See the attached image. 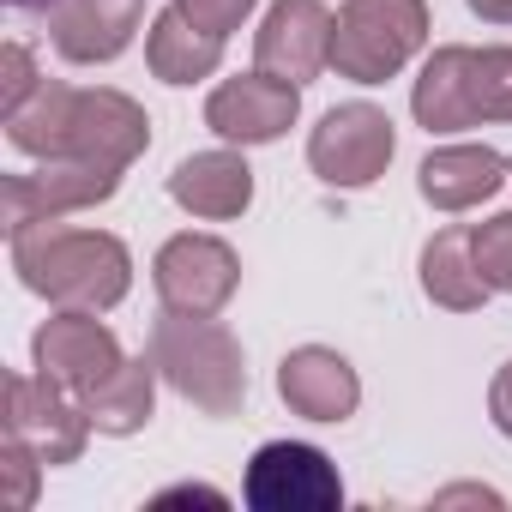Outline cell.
<instances>
[{"label": "cell", "instance_id": "ffe728a7", "mask_svg": "<svg viewBox=\"0 0 512 512\" xmlns=\"http://www.w3.org/2000/svg\"><path fill=\"white\" fill-rule=\"evenodd\" d=\"M151 404H157V362L139 356V362H121L91 398H85V416L97 434H139L151 422Z\"/></svg>", "mask_w": 512, "mask_h": 512}, {"label": "cell", "instance_id": "9c48e42d", "mask_svg": "<svg viewBox=\"0 0 512 512\" xmlns=\"http://www.w3.org/2000/svg\"><path fill=\"white\" fill-rule=\"evenodd\" d=\"M7 434H25L43 464H73L91 440L85 398H73L49 374H7Z\"/></svg>", "mask_w": 512, "mask_h": 512}, {"label": "cell", "instance_id": "5bb4252c", "mask_svg": "<svg viewBox=\"0 0 512 512\" xmlns=\"http://www.w3.org/2000/svg\"><path fill=\"white\" fill-rule=\"evenodd\" d=\"M278 392H284V404H290L296 416H308V422H344V416H356V404H362L356 368H350L338 350H320V344H302V350L284 356Z\"/></svg>", "mask_w": 512, "mask_h": 512}, {"label": "cell", "instance_id": "7a4b0ae2", "mask_svg": "<svg viewBox=\"0 0 512 512\" xmlns=\"http://www.w3.org/2000/svg\"><path fill=\"white\" fill-rule=\"evenodd\" d=\"M13 272L25 290L49 296L55 308H115L133 290V253L103 229H55L31 223L13 235Z\"/></svg>", "mask_w": 512, "mask_h": 512}, {"label": "cell", "instance_id": "9a60e30c", "mask_svg": "<svg viewBox=\"0 0 512 512\" xmlns=\"http://www.w3.org/2000/svg\"><path fill=\"white\" fill-rule=\"evenodd\" d=\"M500 181H506V157L488 145H440L416 169V187L434 211H470V205L494 199Z\"/></svg>", "mask_w": 512, "mask_h": 512}, {"label": "cell", "instance_id": "e0dca14e", "mask_svg": "<svg viewBox=\"0 0 512 512\" xmlns=\"http://www.w3.org/2000/svg\"><path fill=\"white\" fill-rule=\"evenodd\" d=\"M422 290H428V302H440V308H452V314H476V308L494 296L488 278L476 272V247H470V229H464V223L440 229V235L422 247Z\"/></svg>", "mask_w": 512, "mask_h": 512}, {"label": "cell", "instance_id": "ba28073f", "mask_svg": "<svg viewBox=\"0 0 512 512\" xmlns=\"http://www.w3.org/2000/svg\"><path fill=\"white\" fill-rule=\"evenodd\" d=\"M31 362H37V374L61 380L73 398H91V392H97L127 356H121L115 332H109L91 308H67V314H55V320L37 326V338H31Z\"/></svg>", "mask_w": 512, "mask_h": 512}, {"label": "cell", "instance_id": "4316f807", "mask_svg": "<svg viewBox=\"0 0 512 512\" xmlns=\"http://www.w3.org/2000/svg\"><path fill=\"white\" fill-rule=\"evenodd\" d=\"M175 500H205V506H223V494H217V488H193V482H181V488H163V494H157V506H175Z\"/></svg>", "mask_w": 512, "mask_h": 512}, {"label": "cell", "instance_id": "3957f363", "mask_svg": "<svg viewBox=\"0 0 512 512\" xmlns=\"http://www.w3.org/2000/svg\"><path fill=\"white\" fill-rule=\"evenodd\" d=\"M157 374L187 398L199 404L205 416H235L241 398H247V368H241V344L235 332H223L217 320H193V314H169L151 326V350Z\"/></svg>", "mask_w": 512, "mask_h": 512}, {"label": "cell", "instance_id": "30bf717a", "mask_svg": "<svg viewBox=\"0 0 512 512\" xmlns=\"http://www.w3.org/2000/svg\"><path fill=\"white\" fill-rule=\"evenodd\" d=\"M302 115V85L272 79V73H241L223 79L205 97V127L229 145H272L278 133H290V121Z\"/></svg>", "mask_w": 512, "mask_h": 512}, {"label": "cell", "instance_id": "4fadbf2b", "mask_svg": "<svg viewBox=\"0 0 512 512\" xmlns=\"http://www.w3.org/2000/svg\"><path fill=\"white\" fill-rule=\"evenodd\" d=\"M145 19V0H55L49 7V37L67 61L97 67L115 61Z\"/></svg>", "mask_w": 512, "mask_h": 512}, {"label": "cell", "instance_id": "2e32d148", "mask_svg": "<svg viewBox=\"0 0 512 512\" xmlns=\"http://www.w3.org/2000/svg\"><path fill=\"white\" fill-rule=\"evenodd\" d=\"M169 199L193 217H241L253 205V169L235 151H193L169 175Z\"/></svg>", "mask_w": 512, "mask_h": 512}, {"label": "cell", "instance_id": "8992f818", "mask_svg": "<svg viewBox=\"0 0 512 512\" xmlns=\"http://www.w3.org/2000/svg\"><path fill=\"white\" fill-rule=\"evenodd\" d=\"M241 494L253 512H338L344 506V482L332 458L302 440H272L253 452Z\"/></svg>", "mask_w": 512, "mask_h": 512}, {"label": "cell", "instance_id": "7402d4cb", "mask_svg": "<svg viewBox=\"0 0 512 512\" xmlns=\"http://www.w3.org/2000/svg\"><path fill=\"white\" fill-rule=\"evenodd\" d=\"M37 476H43V452L25 440V434H7L0 440V506L7 512H25L37 500Z\"/></svg>", "mask_w": 512, "mask_h": 512}, {"label": "cell", "instance_id": "ac0fdd59", "mask_svg": "<svg viewBox=\"0 0 512 512\" xmlns=\"http://www.w3.org/2000/svg\"><path fill=\"white\" fill-rule=\"evenodd\" d=\"M145 61L163 85H193V79H211L217 61H223V37H211L205 25H193L181 7L157 13L151 19V37H145Z\"/></svg>", "mask_w": 512, "mask_h": 512}, {"label": "cell", "instance_id": "44dd1931", "mask_svg": "<svg viewBox=\"0 0 512 512\" xmlns=\"http://www.w3.org/2000/svg\"><path fill=\"white\" fill-rule=\"evenodd\" d=\"M464 97H470L476 127L482 121H512V43L470 49V61H464Z\"/></svg>", "mask_w": 512, "mask_h": 512}, {"label": "cell", "instance_id": "6da1fadb", "mask_svg": "<svg viewBox=\"0 0 512 512\" xmlns=\"http://www.w3.org/2000/svg\"><path fill=\"white\" fill-rule=\"evenodd\" d=\"M7 139L25 157H43V163H103V169H127L151 145V115L133 97H121V91L43 85L7 121Z\"/></svg>", "mask_w": 512, "mask_h": 512}, {"label": "cell", "instance_id": "603a6c76", "mask_svg": "<svg viewBox=\"0 0 512 512\" xmlns=\"http://www.w3.org/2000/svg\"><path fill=\"white\" fill-rule=\"evenodd\" d=\"M470 247H476V272L488 278V290H512V211L476 223Z\"/></svg>", "mask_w": 512, "mask_h": 512}, {"label": "cell", "instance_id": "7c38bea8", "mask_svg": "<svg viewBox=\"0 0 512 512\" xmlns=\"http://www.w3.org/2000/svg\"><path fill=\"white\" fill-rule=\"evenodd\" d=\"M115 187H121V169H103V163H43L31 175H7V235L103 205L115 199Z\"/></svg>", "mask_w": 512, "mask_h": 512}, {"label": "cell", "instance_id": "277c9868", "mask_svg": "<svg viewBox=\"0 0 512 512\" xmlns=\"http://www.w3.org/2000/svg\"><path fill=\"white\" fill-rule=\"evenodd\" d=\"M428 43V0H344L332 25V67L350 85H386Z\"/></svg>", "mask_w": 512, "mask_h": 512}, {"label": "cell", "instance_id": "83f0119b", "mask_svg": "<svg viewBox=\"0 0 512 512\" xmlns=\"http://www.w3.org/2000/svg\"><path fill=\"white\" fill-rule=\"evenodd\" d=\"M470 13L488 25H512V0H470Z\"/></svg>", "mask_w": 512, "mask_h": 512}, {"label": "cell", "instance_id": "f546056e", "mask_svg": "<svg viewBox=\"0 0 512 512\" xmlns=\"http://www.w3.org/2000/svg\"><path fill=\"white\" fill-rule=\"evenodd\" d=\"M506 169H512V163H506Z\"/></svg>", "mask_w": 512, "mask_h": 512}, {"label": "cell", "instance_id": "8fae6325", "mask_svg": "<svg viewBox=\"0 0 512 512\" xmlns=\"http://www.w3.org/2000/svg\"><path fill=\"white\" fill-rule=\"evenodd\" d=\"M332 7L326 0H272V13L253 37V61L272 79L308 85L320 67H332Z\"/></svg>", "mask_w": 512, "mask_h": 512}, {"label": "cell", "instance_id": "d4e9b609", "mask_svg": "<svg viewBox=\"0 0 512 512\" xmlns=\"http://www.w3.org/2000/svg\"><path fill=\"white\" fill-rule=\"evenodd\" d=\"M175 7H181L193 25H205L211 37H229V31H241V19L253 13V0H175Z\"/></svg>", "mask_w": 512, "mask_h": 512}, {"label": "cell", "instance_id": "d6986e66", "mask_svg": "<svg viewBox=\"0 0 512 512\" xmlns=\"http://www.w3.org/2000/svg\"><path fill=\"white\" fill-rule=\"evenodd\" d=\"M464 61H470L464 43H446V49L428 55V67H422V79L410 91L416 127H428V133H464V127H476L470 97H464Z\"/></svg>", "mask_w": 512, "mask_h": 512}, {"label": "cell", "instance_id": "cb8c5ba5", "mask_svg": "<svg viewBox=\"0 0 512 512\" xmlns=\"http://www.w3.org/2000/svg\"><path fill=\"white\" fill-rule=\"evenodd\" d=\"M37 91H43V79H37L31 49H25V43H7V49H0V115L13 121Z\"/></svg>", "mask_w": 512, "mask_h": 512}, {"label": "cell", "instance_id": "52a82bcc", "mask_svg": "<svg viewBox=\"0 0 512 512\" xmlns=\"http://www.w3.org/2000/svg\"><path fill=\"white\" fill-rule=\"evenodd\" d=\"M398 139H392V115L374 109V103H344L332 109L314 139H308V163L326 187H368L386 175Z\"/></svg>", "mask_w": 512, "mask_h": 512}, {"label": "cell", "instance_id": "5b68a950", "mask_svg": "<svg viewBox=\"0 0 512 512\" xmlns=\"http://www.w3.org/2000/svg\"><path fill=\"white\" fill-rule=\"evenodd\" d=\"M151 284L163 296L169 314H193V320H217L223 302L235 296L241 284V260H235V247L217 241V235H175L157 247V260H151Z\"/></svg>", "mask_w": 512, "mask_h": 512}, {"label": "cell", "instance_id": "f1b7e54d", "mask_svg": "<svg viewBox=\"0 0 512 512\" xmlns=\"http://www.w3.org/2000/svg\"><path fill=\"white\" fill-rule=\"evenodd\" d=\"M13 7H19V13H49L55 0H13Z\"/></svg>", "mask_w": 512, "mask_h": 512}, {"label": "cell", "instance_id": "484cf974", "mask_svg": "<svg viewBox=\"0 0 512 512\" xmlns=\"http://www.w3.org/2000/svg\"><path fill=\"white\" fill-rule=\"evenodd\" d=\"M488 416H494V428L512 440V362L494 374V386H488Z\"/></svg>", "mask_w": 512, "mask_h": 512}]
</instances>
